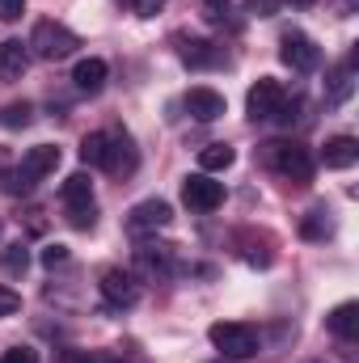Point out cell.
Segmentation results:
<instances>
[{"label": "cell", "mask_w": 359, "mask_h": 363, "mask_svg": "<svg viewBox=\"0 0 359 363\" xmlns=\"http://www.w3.org/2000/svg\"><path fill=\"white\" fill-rule=\"evenodd\" d=\"M55 169H60V148L38 144V148H30V152L21 157L17 169L4 174V190H9V194H30L38 182L47 178V174H55Z\"/></svg>", "instance_id": "6da1fadb"}, {"label": "cell", "mask_w": 359, "mask_h": 363, "mask_svg": "<svg viewBox=\"0 0 359 363\" xmlns=\"http://www.w3.org/2000/svg\"><path fill=\"white\" fill-rule=\"evenodd\" d=\"M207 338L220 351V359H250L258 351V330L245 321H216Z\"/></svg>", "instance_id": "7a4b0ae2"}, {"label": "cell", "mask_w": 359, "mask_h": 363, "mask_svg": "<svg viewBox=\"0 0 359 363\" xmlns=\"http://www.w3.org/2000/svg\"><path fill=\"white\" fill-rule=\"evenodd\" d=\"M267 165L275 174H283L287 182H296V186H304V182L313 178V152L304 148V144H287V140H279V144H267Z\"/></svg>", "instance_id": "3957f363"}, {"label": "cell", "mask_w": 359, "mask_h": 363, "mask_svg": "<svg viewBox=\"0 0 359 363\" xmlns=\"http://www.w3.org/2000/svg\"><path fill=\"white\" fill-rule=\"evenodd\" d=\"M26 47H30L38 60H68V55L81 47V38H77L64 21H38Z\"/></svg>", "instance_id": "277c9868"}, {"label": "cell", "mask_w": 359, "mask_h": 363, "mask_svg": "<svg viewBox=\"0 0 359 363\" xmlns=\"http://www.w3.org/2000/svg\"><path fill=\"white\" fill-rule=\"evenodd\" d=\"M64 207H68V224L72 228H93L97 224V203H93V182L89 174H72L60 190Z\"/></svg>", "instance_id": "5b68a950"}, {"label": "cell", "mask_w": 359, "mask_h": 363, "mask_svg": "<svg viewBox=\"0 0 359 363\" xmlns=\"http://www.w3.org/2000/svg\"><path fill=\"white\" fill-rule=\"evenodd\" d=\"M279 60H283L292 72H313V68L321 64V51H317V43H313L304 30H287V34L279 38Z\"/></svg>", "instance_id": "8992f818"}, {"label": "cell", "mask_w": 359, "mask_h": 363, "mask_svg": "<svg viewBox=\"0 0 359 363\" xmlns=\"http://www.w3.org/2000/svg\"><path fill=\"white\" fill-rule=\"evenodd\" d=\"M136 144H131V135L127 131H106V152H101V169L106 174H114V178H127L131 169H136Z\"/></svg>", "instance_id": "52a82bcc"}, {"label": "cell", "mask_w": 359, "mask_h": 363, "mask_svg": "<svg viewBox=\"0 0 359 363\" xmlns=\"http://www.w3.org/2000/svg\"><path fill=\"white\" fill-rule=\"evenodd\" d=\"M170 220H174V207H170L165 199H144V203H136V207H131V216H127V233L144 237V233L165 228Z\"/></svg>", "instance_id": "ba28073f"}, {"label": "cell", "mask_w": 359, "mask_h": 363, "mask_svg": "<svg viewBox=\"0 0 359 363\" xmlns=\"http://www.w3.org/2000/svg\"><path fill=\"white\" fill-rule=\"evenodd\" d=\"M182 203L194 207V211H216L224 203V186L211 182L207 174H190V178L182 182Z\"/></svg>", "instance_id": "9c48e42d"}, {"label": "cell", "mask_w": 359, "mask_h": 363, "mask_svg": "<svg viewBox=\"0 0 359 363\" xmlns=\"http://www.w3.org/2000/svg\"><path fill=\"white\" fill-rule=\"evenodd\" d=\"M283 101H287L283 85H279L275 77H263V81H258V85L250 89V97H245V110H250V118L258 123V118H275Z\"/></svg>", "instance_id": "30bf717a"}, {"label": "cell", "mask_w": 359, "mask_h": 363, "mask_svg": "<svg viewBox=\"0 0 359 363\" xmlns=\"http://www.w3.org/2000/svg\"><path fill=\"white\" fill-rule=\"evenodd\" d=\"M101 296L114 304V308H136L140 304V279L131 271H106L101 274Z\"/></svg>", "instance_id": "8fae6325"}, {"label": "cell", "mask_w": 359, "mask_h": 363, "mask_svg": "<svg viewBox=\"0 0 359 363\" xmlns=\"http://www.w3.org/2000/svg\"><path fill=\"white\" fill-rule=\"evenodd\" d=\"M351 89H355V55H347V60L326 77V101H330V106H343V101L351 97Z\"/></svg>", "instance_id": "7c38bea8"}, {"label": "cell", "mask_w": 359, "mask_h": 363, "mask_svg": "<svg viewBox=\"0 0 359 363\" xmlns=\"http://www.w3.org/2000/svg\"><path fill=\"white\" fill-rule=\"evenodd\" d=\"M186 110H190V118H199V123H216L220 114H224V97L216 89H190L186 93Z\"/></svg>", "instance_id": "4fadbf2b"}, {"label": "cell", "mask_w": 359, "mask_h": 363, "mask_svg": "<svg viewBox=\"0 0 359 363\" xmlns=\"http://www.w3.org/2000/svg\"><path fill=\"white\" fill-rule=\"evenodd\" d=\"M326 325H330V334H334V338H343V342H355V338H359V304H355V300L338 304V308L326 317Z\"/></svg>", "instance_id": "5bb4252c"}, {"label": "cell", "mask_w": 359, "mask_h": 363, "mask_svg": "<svg viewBox=\"0 0 359 363\" xmlns=\"http://www.w3.org/2000/svg\"><path fill=\"white\" fill-rule=\"evenodd\" d=\"M136 267L144 274L165 279V274L174 271V254H170V245H140V250H136Z\"/></svg>", "instance_id": "9a60e30c"}, {"label": "cell", "mask_w": 359, "mask_h": 363, "mask_svg": "<svg viewBox=\"0 0 359 363\" xmlns=\"http://www.w3.org/2000/svg\"><path fill=\"white\" fill-rule=\"evenodd\" d=\"M321 161H326L330 169H351V165L359 161V140H351V135H334V140L326 144Z\"/></svg>", "instance_id": "2e32d148"}, {"label": "cell", "mask_w": 359, "mask_h": 363, "mask_svg": "<svg viewBox=\"0 0 359 363\" xmlns=\"http://www.w3.org/2000/svg\"><path fill=\"white\" fill-rule=\"evenodd\" d=\"M26 68H30V47H21L17 38L0 43V77H4V81H17Z\"/></svg>", "instance_id": "e0dca14e"}, {"label": "cell", "mask_w": 359, "mask_h": 363, "mask_svg": "<svg viewBox=\"0 0 359 363\" xmlns=\"http://www.w3.org/2000/svg\"><path fill=\"white\" fill-rule=\"evenodd\" d=\"M72 81H77L81 93H97L101 85H106V60H97V55L81 60V64L72 68Z\"/></svg>", "instance_id": "ac0fdd59"}, {"label": "cell", "mask_w": 359, "mask_h": 363, "mask_svg": "<svg viewBox=\"0 0 359 363\" xmlns=\"http://www.w3.org/2000/svg\"><path fill=\"white\" fill-rule=\"evenodd\" d=\"M178 55H182V64H190V68L220 64V55H216V51H211V43H203V38H182Z\"/></svg>", "instance_id": "d6986e66"}, {"label": "cell", "mask_w": 359, "mask_h": 363, "mask_svg": "<svg viewBox=\"0 0 359 363\" xmlns=\"http://www.w3.org/2000/svg\"><path fill=\"white\" fill-rule=\"evenodd\" d=\"M237 161V152L228 148V144H207L203 152H199V169L203 174H220V169H228Z\"/></svg>", "instance_id": "ffe728a7"}, {"label": "cell", "mask_w": 359, "mask_h": 363, "mask_svg": "<svg viewBox=\"0 0 359 363\" xmlns=\"http://www.w3.org/2000/svg\"><path fill=\"white\" fill-rule=\"evenodd\" d=\"M0 267H4V274H13V279H21V274L30 271V250H26L21 241H13V245H4V250H0Z\"/></svg>", "instance_id": "44dd1931"}, {"label": "cell", "mask_w": 359, "mask_h": 363, "mask_svg": "<svg viewBox=\"0 0 359 363\" xmlns=\"http://www.w3.org/2000/svg\"><path fill=\"white\" fill-rule=\"evenodd\" d=\"M241 245H245V250H241V258H245L250 267H270V262H275V254H270V241H267V237H254V233H245V237H241Z\"/></svg>", "instance_id": "7402d4cb"}, {"label": "cell", "mask_w": 359, "mask_h": 363, "mask_svg": "<svg viewBox=\"0 0 359 363\" xmlns=\"http://www.w3.org/2000/svg\"><path fill=\"white\" fill-rule=\"evenodd\" d=\"M30 118H34V106H30V101H9V106L0 110V127H9V131L30 127Z\"/></svg>", "instance_id": "603a6c76"}, {"label": "cell", "mask_w": 359, "mask_h": 363, "mask_svg": "<svg viewBox=\"0 0 359 363\" xmlns=\"http://www.w3.org/2000/svg\"><path fill=\"white\" fill-rule=\"evenodd\" d=\"M309 241H321V237H330L334 233V224H330V211L326 207H317V211H309V220H304V228H300Z\"/></svg>", "instance_id": "cb8c5ba5"}, {"label": "cell", "mask_w": 359, "mask_h": 363, "mask_svg": "<svg viewBox=\"0 0 359 363\" xmlns=\"http://www.w3.org/2000/svg\"><path fill=\"white\" fill-rule=\"evenodd\" d=\"M101 152H106V131H93V135H85V144H81V161L101 169Z\"/></svg>", "instance_id": "d4e9b609"}, {"label": "cell", "mask_w": 359, "mask_h": 363, "mask_svg": "<svg viewBox=\"0 0 359 363\" xmlns=\"http://www.w3.org/2000/svg\"><path fill=\"white\" fill-rule=\"evenodd\" d=\"M68 258H72V254H68V245H47V250H43V267H47V271L68 267Z\"/></svg>", "instance_id": "484cf974"}, {"label": "cell", "mask_w": 359, "mask_h": 363, "mask_svg": "<svg viewBox=\"0 0 359 363\" xmlns=\"http://www.w3.org/2000/svg\"><path fill=\"white\" fill-rule=\"evenodd\" d=\"M17 308H21V296H17L13 287H4V283H0V317H13Z\"/></svg>", "instance_id": "4316f807"}, {"label": "cell", "mask_w": 359, "mask_h": 363, "mask_svg": "<svg viewBox=\"0 0 359 363\" xmlns=\"http://www.w3.org/2000/svg\"><path fill=\"white\" fill-rule=\"evenodd\" d=\"M0 363H38V351H30V347H13V351H4Z\"/></svg>", "instance_id": "83f0119b"}, {"label": "cell", "mask_w": 359, "mask_h": 363, "mask_svg": "<svg viewBox=\"0 0 359 363\" xmlns=\"http://www.w3.org/2000/svg\"><path fill=\"white\" fill-rule=\"evenodd\" d=\"M26 13V0H0V21H17Z\"/></svg>", "instance_id": "f1b7e54d"}, {"label": "cell", "mask_w": 359, "mask_h": 363, "mask_svg": "<svg viewBox=\"0 0 359 363\" xmlns=\"http://www.w3.org/2000/svg\"><path fill=\"white\" fill-rule=\"evenodd\" d=\"M245 9H250V13H258V17H270V13L279 9V0H245Z\"/></svg>", "instance_id": "f546056e"}, {"label": "cell", "mask_w": 359, "mask_h": 363, "mask_svg": "<svg viewBox=\"0 0 359 363\" xmlns=\"http://www.w3.org/2000/svg\"><path fill=\"white\" fill-rule=\"evenodd\" d=\"M161 4H165V0H136V13H140V17H157Z\"/></svg>", "instance_id": "4dcf8cb0"}, {"label": "cell", "mask_w": 359, "mask_h": 363, "mask_svg": "<svg viewBox=\"0 0 359 363\" xmlns=\"http://www.w3.org/2000/svg\"><path fill=\"white\" fill-rule=\"evenodd\" d=\"M64 363H93L89 355H81V351H64Z\"/></svg>", "instance_id": "1f68e13d"}, {"label": "cell", "mask_w": 359, "mask_h": 363, "mask_svg": "<svg viewBox=\"0 0 359 363\" xmlns=\"http://www.w3.org/2000/svg\"><path fill=\"white\" fill-rule=\"evenodd\" d=\"M334 9H338V13L347 17V13H355V0H334Z\"/></svg>", "instance_id": "d6a6232c"}, {"label": "cell", "mask_w": 359, "mask_h": 363, "mask_svg": "<svg viewBox=\"0 0 359 363\" xmlns=\"http://www.w3.org/2000/svg\"><path fill=\"white\" fill-rule=\"evenodd\" d=\"M287 4H296V9H309V4H317V0H287Z\"/></svg>", "instance_id": "836d02e7"}, {"label": "cell", "mask_w": 359, "mask_h": 363, "mask_svg": "<svg viewBox=\"0 0 359 363\" xmlns=\"http://www.w3.org/2000/svg\"><path fill=\"white\" fill-rule=\"evenodd\" d=\"M207 4H211V9H224V4H228V0H207Z\"/></svg>", "instance_id": "e575fe53"}, {"label": "cell", "mask_w": 359, "mask_h": 363, "mask_svg": "<svg viewBox=\"0 0 359 363\" xmlns=\"http://www.w3.org/2000/svg\"><path fill=\"white\" fill-rule=\"evenodd\" d=\"M216 363H228V359H216Z\"/></svg>", "instance_id": "d590c367"}, {"label": "cell", "mask_w": 359, "mask_h": 363, "mask_svg": "<svg viewBox=\"0 0 359 363\" xmlns=\"http://www.w3.org/2000/svg\"><path fill=\"white\" fill-rule=\"evenodd\" d=\"M313 363H321V359H313Z\"/></svg>", "instance_id": "8d00e7d4"}]
</instances>
